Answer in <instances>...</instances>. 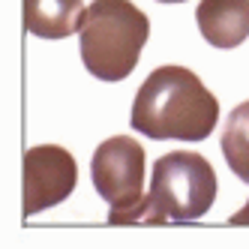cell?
Listing matches in <instances>:
<instances>
[{"instance_id": "6da1fadb", "label": "cell", "mask_w": 249, "mask_h": 249, "mask_svg": "<svg viewBox=\"0 0 249 249\" xmlns=\"http://www.w3.org/2000/svg\"><path fill=\"white\" fill-rule=\"evenodd\" d=\"M219 120V99L183 66H159L138 87L132 129L156 141H204Z\"/></svg>"}, {"instance_id": "7a4b0ae2", "label": "cell", "mask_w": 249, "mask_h": 249, "mask_svg": "<svg viewBox=\"0 0 249 249\" xmlns=\"http://www.w3.org/2000/svg\"><path fill=\"white\" fill-rule=\"evenodd\" d=\"M78 33L87 72L99 81H123L141 57L150 21L129 0H93Z\"/></svg>"}, {"instance_id": "3957f363", "label": "cell", "mask_w": 249, "mask_h": 249, "mask_svg": "<svg viewBox=\"0 0 249 249\" xmlns=\"http://www.w3.org/2000/svg\"><path fill=\"white\" fill-rule=\"evenodd\" d=\"M216 189V171L201 153L174 150L168 156H159L150 177V192L144 198V222L141 225L201 219L213 207Z\"/></svg>"}, {"instance_id": "277c9868", "label": "cell", "mask_w": 249, "mask_h": 249, "mask_svg": "<svg viewBox=\"0 0 249 249\" xmlns=\"http://www.w3.org/2000/svg\"><path fill=\"white\" fill-rule=\"evenodd\" d=\"M90 177L96 195L108 201L111 225L144 222V147L129 135L102 141L93 153Z\"/></svg>"}, {"instance_id": "5b68a950", "label": "cell", "mask_w": 249, "mask_h": 249, "mask_svg": "<svg viewBox=\"0 0 249 249\" xmlns=\"http://www.w3.org/2000/svg\"><path fill=\"white\" fill-rule=\"evenodd\" d=\"M78 183V165L69 150L39 144L24 153V216L60 204Z\"/></svg>"}, {"instance_id": "8992f818", "label": "cell", "mask_w": 249, "mask_h": 249, "mask_svg": "<svg viewBox=\"0 0 249 249\" xmlns=\"http://www.w3.org/2000/svg\"><path fill=\"white\" fill-rule=\"evenodd\" d=\"M195 18L213 48H237L249 36V0H201Z\"/></svg>"}, {"instance_id": "52a82bcc", "label": "cell", "mask_w": 249, "mask_h": 249, "mask_svg": "<svg viewBox=\"0 0 249 249\" xmlns=\"http://www.w3.org/2000/svg\"><path fill=\"white\" fill-rule=\"evenodd\" d=\"M84 0H24V27L42 39H66L84 24Z\"/></svg>"}, {"instance_id": "ba28073f", "label": "cell", "mask_w": 249, "mask_h": 249, "mask_svg": "<svg viewBox=\"0 0 249 249\" xmlns=\"http://www.w3.org/2000/svg\"><path fill=\"white\" fill-rule=\"evenodd\" d=\"M222 156L228 168L243 183H249V99L228 114V123L222 129Z\"/></svg>"}, {"instance_id": "9c48e42d", "label": "cell", "mask_w": 249, "mask_h": 249, "mask_svg": "<svg viewBox=\"0 0 249 249\" xmlns=\"http://www.w3.org/2000/svg\"><path fill=\"white\" fill-rule=\"evenodd\" d=\"M228 222H231V225H249V201H246V207H240Z\"/></svg>"}, {"instance_id": "30bf717a", "label": "cell", "mask_w": 249, "mask_h": 249, "mask_svg": "<svg viewBox=\"0 0 249 249\" xmlns=\"http://www.w3.org/2000/svg\"><path fill=\"white\" fill-rule=\"evenodd\" d=\"M159 3H183V0H159Z\"/></svg>"}]
</instances>
